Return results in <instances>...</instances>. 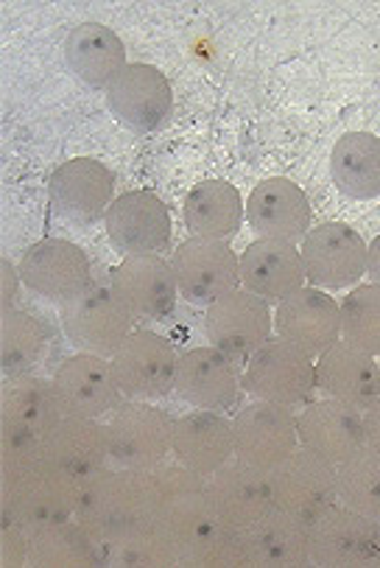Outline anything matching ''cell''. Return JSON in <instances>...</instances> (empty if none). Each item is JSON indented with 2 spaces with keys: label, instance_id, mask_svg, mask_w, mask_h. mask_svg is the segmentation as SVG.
Listing matches in <instances>:
<instances>
[{
  "label": "cell",
  "instance_id": "obj_1",
  "mask_svg": "<svg viewBox=\"0 0 380 568\" xmlns=\"http://www.w3.org/2000/svg\"><path fill=\"white\" fill-rule=\"evenodd\" d=\"M76 521L101 546V555L121 540L154 527V479L152 470H101L79 493Z\"/></svg>",
  "mask_w": 380,
  "mask_h": 568
},
{
  "label": "cell",
  "instance_id": "obj_2",
  "mask_svg": "<svg viewBox=\"0 0 380 568\" xmlns=\"http://www.w3.org/2000/svg\"><path fill=\"white\" fill-rule=\"evenodd\" d=\"M154 479V518L157 527L174 540L187 557L210 544L224 529L222 518L207 490V476L185 468V465H163L152 470Z\"/></svg>",
  "mask_w": 380,
  "mask_h": 568
},
{
  "label": "cell",
  "instance_id": "obj_3",
  "mask_svg": "<svg viewBox=\"0 0 380 568\" xmlns=\"http://www.w3.org/2000/svg\"><path fill=\"white\" fill-rule=\"evenodd\" d=\"M82 481L59 470L45 457L3 465V518L29 532L59 527L76 518Z\"/></svg>",
  "mask_w": 380,
  "mask_h": 568
},
{
  "label": "cell",
  "instance_id": "obj_4",
  "mask_svg": "<svg viewBox=\"0 0 380 568\" xmlns=\"http://www.w3.org/2000/svg\"><path fill=\"white\" fill-rule=\"evenodd\" d=\"M65 415L59 406L51 382L34 375H12L0 398V420H3V463L18 465L42 457L45 437L59 417Z\"/></svg>",
  "mask_w": 380,
  "mask_h": 568
},
{
  "label": "cell",
  "instance_id": "obj_5",
  "mask_svg": "<svg viewBox=\"0 0 380 568\" xmlns=\"http://www.w3.org/2000/svg\"><path fill=\"white\" fill-rule=\"evenodd\" d=\"M132 320L135 314L112 292V286L93 283L79 297L62 305V328H65L68 342L76 351L93 353V356H115L117 347L135 334Z\"/></svg>",
  "mask_w": 380,
  "mask_h": 568
},
{
  "label": "cell",
  "instance_id": "obj_6",
  "mask_svg": "<svg viewBox=\"0 0 380 568\" xmlns=\"http://www.w3.org/2000/svg\"><path fill=\"white\" fill-rule=\"evenodd\" d=\"M246 393L294 409L305 404L319 387L314 356L288 339H269L246 362V375L240 378Z\"/></svg>",
  "mask_w": 380,
  "mask_h": 568
},
{
  "label": "cell",
  "instance_id": "obj_7",
  "mask_svg": "<svg viewBox=\"0 0 380 568\" xmlns=\"http://www.w3.org/2000/svg\"><path fill=\"white\" fill-rule=\"evenodd\" d=\"M112 463L132 470H154L174 452V420L146 400H130L106 423Z\"/></svg>",
  "mask_w": 380,
  "mask_h": 568
},
{
  "label": "cell",
  "instance_id": "obj_8",
  "mask_svg": "<svg viewBox=\"0 0 380 568\" xmlns=\"http://www.w3.org/2000/svg\"><path fill=\"white\" fill-rule=\"evenodd\" d=\"M302 264L310 286L325 292L361 286L367 275V241L350 224L328 222L302 239Z\"/></svg>",
  "mask_w": 380,
  "mask_h": 568
},
{
  "label": "cell",
  "instance_id": "obj_9",
  "mask_svg": "<svg viewBox=\"0 0 380 568\" xmlns=\"http://www.w3.org/2000/svg\"><path fill=\"white\" fill-rule=\"evenodd\" d=\"M310 562L319 568L380 566L378 529L372 518L333 504L310 521Z\"/></svg>",
  "mask_w": 380,
  "mask_h": 568
},
{
  "label": "cell",
  "instance_id": "obj_10",
  "mask_svg": "<svg viewBox=\"0 0 380 568\" xmlns=\"http://www.w3.org/2000/svg\"><path fill=\"white\" fill-rule=\"evenodd\" d=\"M271 303L258 294L238 288L227 297L216 300L205 311V334L222 353H227L235 364H246L275 331Z\"/></svg>",
  "mask_w": 380,
  "mask_h": 568
},
{
  "label": "cell",
  "instance_id": "obj_11",
  "mask_svg": "<svg viewBox=\"0 0 380 568\" xmlns=\"http://www.w3.org/2000/svg\"><path fill=\"white\" fill-rule=\"evenodd\" d=\"M171 266L179 294L196 305H213L240 286V255H235L227 241H182L171 255Z\"/></svg>",
  "mask_w": 380,
  "mask_h": 568
},
{
  "label": "cell",
  "instance_id": "obj_12",
  "mask_svg": "<svg viewBox=\"0 0 380 568\" xmlns=\"http://www.w3.org/2000/svg\"><path fill=\"white\" fill-rule=\"evenodd\" d=\"M269 487L275 507L314 521L328 507L339 501V485H336V465L325 463L305 446L294 448L283 463L271 465Z\"/></svg>",
  "mask_w": 380,
  "mask_h": 568
},
{
  "label": "cell",
  "instance_id": "obj_13",
  "mask_svg": "<svg viewBox=\"0 0 380 568\" xmlns=\"http://www.w3.org/2000/svg\"><path fill=\"white\" fill-rule=\"evenodd\" d=\"M174 342L157 331H135L112 356V369L123 395L135 400L165 398L176 387Z\"/></svg>",
  "mask_w": 380,
  "mask_h": 568
},
{
  "label": "cell",
  "instance_id": "obj_14",
  "mask_svg": "<svg viewBox=\"0 0 380 568\" xmlns=\"http://www.w3.org/2000/svg\"><path fill=\"white\" fill-rule=\"evenodd\" d=\"M20 275L31 292L62 305L93 286L88 252L65 239H45L29 246L20 264Z\"/></svg>",
  "mask_w": 380,
  "mask_h": 568
},
{
  "label": "cell",
  "instance_id": "obj_15",
  "mask_svg": "<svg viewBox=\"0 0 380 568\" xmlns=\"http://www.w3.org/2000/svg\"><path fill=\"white\" fill-rule=\"evenodd\" d=\"M106 104L130 130L148 135L168 123L174 93L160 68L130 62L106 88Z\"/></svg>",
  "mask_w": 380,
  "mask_h": 568
},
{
  "label": "cell",
  "instance_id": "obj_16",
  "mask_svg": "<svg viewBox=\"0 0 380 568\" xmlns=\"http://www.w3.org/2000/svg\"><path fill=\"white\" fill-rule=\"evenodd\" d=\"M51 384L65 415L101 417L123 404V389L112 362L93 353H76L65 358L53 373Z\"/></svg>",
  "mask_w": 380,
  "mask_h": 568
},
{
  "label": "cell",
  "instance_id": "obj_17",
  "mask_svg": "<svg viewBox=\"0 0 380 568\" xmlns=\"http://www.w3.org/2000/svg\"><path fill=\"white\" fill-rule=\"evenodd\" d=\"M235 457L255 468L269 470L299 448L297 417L288 406L258 400L233 417Z\"/></svg>",
  "mask_w": 380,
  "mask_h": 568
},
{
  "label": "cell",
  "instance_id": "obj_18",
  "mask_svg": "<svg viewBox=\"0 0 380 568\" xmlns=\"http://www.w3.org/2000/svg\"><path fill=\"white\" fill-rule=\"evenodd\" d=\"M53 207L76 224H95L115 200V174L93 158H73L48 180Z\"/></svg>",
  "mask_w": 380,
  "mask_h": 568
},
{
  "label": "cell",
  "instance_id": "obj_19",
  "mask_svg": "<svg viewBox=\"0 0 380 568\" xmlns=\"http://www.w3.org/2000/svg\"><path fill=\"white\" fill-rule=\"evenodd\" d=\"M104 224L112 244L126 255H160L171 244V213L152 191L115 196Z\"/></svg>",
  "mask_w": 380,
  "mask_h": 568
},
{
  "label": "cell",
  "instance_id": "obj_20",
  "mask_svg": "<svg viewBox=\"0 0 380 568\" xmlns=\"http://www.w3.org/2000/svg\"><path fill=\"white\" fill-rule=\"evenodd\" d=\"M299 446L314 452L330 465H345L361 452H367V432H363V412L341 400H319L310 404L297 417Z\"/></svg>",
  "mask_w": 380,
  "mask_h": 568
},
{
  "label": "cell",
  "instance_id": "obj_21",
  "mask_svg": "<svg viewBox=\"0 0 380 568\" xmlns=\"http://www.w3.org/2000/svg\"><path fill=\"white\" fill-rule=\"evenodd\" d=\"M110 286L143 320H165L179 297L174 266L160 255H126L110 272Z\"/></svg>",
  "mask_w": 380,
  "mask_h": 568
},
{
  "label": "cell",
  "instance_id": "obj_22",
  "mask_svg": "<svg viewBox=\"0 0 380 568\" xmlns=\"http://www.w3.org/2000/svg\"><path fill=\"white\" fill-rule=\"evenodd\" d=\"M176 393L194 409L227 412L238 404V367L218 347H191L176 364Z\"/></svg>",
  "mask_w": 380,
  "mask_h": 568
},
{
  "label": "cell",
  "instance_id": "obj_23",
  "mask_svg": "<svg viewBox=\"0 0 380 568\" xmlns=\"http://www.w3.org/2000/svg\"><path fill=\"white\" fill-rule=\"evenodd\" d=\"M207 490H210V501L224 527L238 529V532L249 529L275 507L269 474L238 457L207 476Z\"/></svg>",
  "mask_w": 380,
  "mask_h": 568
},
{
  "label": "cell",
  "instance_id": "obj_24",
  "mask_svg": "<svg viewBox=\"0 0 380 568\" xmlns=\"http://www.w3.org/2000/svg\"><path fill=\"white\" fill-rule=\"evenodd\" d=\"M275 328L280 339L294 342L310 356H322L328 347L341 342V305L325 288L305 286L277 303Z\"/></svg>",
  "mask_w": 380,
  "mask_h": 568
},
{
  "label": "cell",
  "instance_id": "obj_25",
  "mask_svg": "<svg viewBox=\"0 0 380 568\" xmlns=\"http://www.w3.org/2000/svg\"><path fill=\"white\" fill-rule=\"evenodd\" d=\"M246 219L249 227L260 239L271 241H302L310 233V202L302 187L283 176H271L255 185V191L246 200Z\"/></svg>",
  "mask_w": 380,
  "mask_h": 568
},
{
  "label": "cell",
  "instance_id": "obj_26",
  "mask_svg": "<svg viewBox=\"0 0 380 568\" xmlns=\"http://www.w3.org/2000/svg\"><path fill=\"white\" fill-rule=\"evenodd\" d=\"M42 457L84 485L95 474L106 470V463L112 459L106 426H101L99 417L62 415L48 432Z\"/></svg>",
  "mask_w": 380,
  "mask_h": 568
},
{
  "label": "cell",
  "instance_id": "obj_27",
  "mask_svg": "<svg viewBox=\"0 0 380 568\" xmlns=\"http://www.w3.org/2000/svg\"><path fill=\"white\" fill-rule=\"evenodd\" d=\"M240 283L266 303H283L308 283L302 252L291 241H251L240 255Z\"/></svg>",
  "mask_w": 380,
  "mask_h": 568
},
{
  "label": "cell",
  "instance_id": "obj_28",
  "mask_svg": "<svg viewBox=\"0 0 380 568\" xmlns=\"http://www.w3.org/2000/svg\"><path fill=\"white\" fill-rule=\"evenodd\" d=\"M251 568H302L310 566V521L271 507L264 518L244 529Z\"/></svg>",
  "mask_w": 380,
  "mask_h": 568
},
{
  "label": "cell",
  "instance_id": "obj_29",
  "mask_svg": "<svg viewBox=\"0 0 380 568\" xmlns=\"http://www.w3.org/2000/svg\"><path fill=\"white\" fill-rule=\"evenodd\" d=\"M174 454L185 468L216 474L235 457L233 420L213 409H194L174 420Z\"/></svg>",
  "mask_w": 380,
  "mask_h": 568
},
{
  "label": "cell",
  "instance_id": "obj_30",
  "mask_svg": "<svg viewBox=\"0 0 380 568\" xmlns=\"http://www.w3.org/2000/svg\"><path fill=\"white\" fill-rule=\"evenodd\" d=\"M316 375H319V387L330 398L356 406L358 412H367L380 398V364L374 362V356L347 342H336L319 356Z\"/></svg>",
  "mask_w": 380,
  "mask_h": 568
},
{
  "label": "cell",
  "instance_id": "obj_31",
  "mask_svg": "<svg viewBox=\"0 0 380 568\" xmlns=\"http://www.w3.org/2000/svg\"><path fill=\"white\" fill-rule=\"evenodd\" d=\"M65 62L73 77L93 90H106L130 65L121 37L101 23H82L68 34Z\"/></svg>",
  "mask_w": 380,
  "mask_h": 568
},
{
  "label": "cell",
  "instance_id": "obj_32",
  "mask_svg": "<svg viewBox=\"0 0 380 568\" xmlns=\"http://www.w3.org/2000/svg\"><path fill=\"white\" fill-rule=\"evenodd\" d=\"M244 222L240 191L227 180H205L185 200V224L194 239H233Z\"/></svg>",
  "mask_w": 380,
  "mask_h": 568
},
{
  "label": "cell",
  "instance_id": "obj_33",
  "mask_svg": "<svg viewBox=\"0 0 380 568\" xmlns=\"http://www.w3.org/2000/svg\"><path fill=\"white\" fill-rule=\"evenodd\" d=\"M330 176L350 200L380 196V138L372 132H347L330 152Z\"/></svg>",
  "mask_w": 380,
  "mask_h": 568
},
{
  "label": "cell",
  "instance_id": "obj_34",
  "mask_svg": "<svg viewBox=\"0 0 380 568\" xmlns=\"http://www.w3.org/2000/svg\"><path fill=\"white\" fill-rule=\"evenodd\" d=\"M104 562L101 546L79 521L31 532L29 566L34 568H90Z\"/></svg>",
  "mask_w": 380,
  "mask_h": 568
},
{
  "label": "cell",
  "instance_id": "obj_35",
  "mask_svg": "<svg viewBox=\"0 0 380 568\" xmlns=\"http://www.w3.org/2000/svg\"><path fill=\"white\" fill-rule=\"evenodd\" d=\"M336 485H339V501L350 510L380 521V454L361 452L350 463L336 468Z\"/></svg>",
  "mask_w": 380,
  "mask_h": 568
},
{
  "label": "cell",
  "instance_id": "obj_36",
  "mask_svg": "<svg viewBox=\"0 0 380 568\" xmlns=\"http://www.w3.org/2000/svg\"><path fill=\"white\" fill-rule=\"evenodd\" d=\"M341 342L358 351L380 353V286H356L341 303Z\"/></svg>",
  "mask_w": 380,
  "mask_h": 568
},
{
  "label": "cell",
  "instance_id": "obj_37",
  "mask_svg": "<svg viewBox=\"0 0 380 568\" xmlns=\"http://www.w3.org/2000/svg\"><path fill=\"white\" fill-rule=\"evenodd\" d=\"M0 353L7 375H25L45 351V328L37 317L25 311H3V334H0Z\"/></svg>",
  "mask_w": 380,
  "mask_h": 568
},
{
  "label": "cell",
  "instance_id": "obj_38",
  "mask_svg": "<svg viewBox=\"0 0 380 568\" xmlns=\"http://www.w3.org/2000/svg\"><path fill=\"white\" fill-rule=\"evenodd\" d=\"M187 566H205V568H251L249 549H246L244 532L224 527L216 538L199 551L187 557Z\"/></svg>",
  "mask_w": 380,
  "mask_h": 568
},
{
  "label": "cell",
  "instance_id": "obj_39",
  "mask_svg": "<svg viewBox=\"0 0 380 568\" xmlns=\"http://www.w3.org/2000/svg\"><path fill=\"white\" fill-rule=\"evenodd\" d=\"M29 529L12 518H3V566H29Z\"/></svg>",
  "mask_w": 380,
  "mask_h": 568
},
{
  "label": "cell",
  "instance_id": "obj_40",
  "mask_svg": "<svg viewBox=\"0 0 380 568\" xmlns=\"http://www.w3.org/2000/svg\"><path fill=\"white\" fill-rule=\"evenodd\" d=\"M0 272H3V311H12L14 297H18L20 286H23V275H20V270L9 258L0 261Z\"/></svg>",
  "mask_w": 380,
  "mask_h": 568
},
{
  "label": "cell",
  "instance_id": "obj_41",
  "mask_svg": "<svg viewBox=\"0 0 380 568\" xmlns=\"http://www.w3.org/2000/svg\"><path fill=\"white\" fill-rule=\"evenodd\" d=\"M363 432H367V448L380 454V398L363 412Z\"/></svg>",
  "mask_w": 380,
  "mask_h": 568
},
{
  "label": "cell",
  "instance_id": "obj_42",
  "mask_svg": "<svg viewBox=\"0 0 380 568\" xmlns=\"http://www.w3.org/2000/svg\"><path fill=\"white\" fill-rule=\"evenodd\" d=\"M367 275L372 277L374 286H380V235L369 244L367 252Z\"/></svg>",
  "mask_w": 380,
  "mask_h": 568
},
{
  "label": "cell",
  "instance_id": "obj_43",
  "mask_svg": "<svg viewBox=\"0 0 380 568\" xmlns=\"http://www.w3.org/2000/svg\"><path fill=\"white\" fill-rule=\"evenodd\" d=\"M374 529H378V544H380V521H374Z\"/></svg>",
  "mask_w": 380,
  "mask_h": 568
}]
</instances>
